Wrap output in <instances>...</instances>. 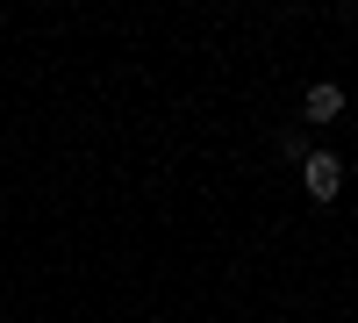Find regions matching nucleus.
Wrapping results in <instances>:
<instances>
[{"mask_svg":"<svg viewBox=\"0 0 358 323\" xmlns=\"http://www.w3.org/2000/svg\"><path fill=\"white\" fill-rule=\"evenodd\" d=\"M301 187H308L315 201H337V194H344V158H337V151H308V158H301Z\"/></svg>","mask_w":358,"mask_h":323,"instance_id":"f257e3e1","label":"nucleus"},{"mask_svg":"<svg viewBox=\"0 0 358 323\" xmlns=\"http://www.w3.org/2000/svg\"><path fill=\"white\" fill-rule=\"evenodd\" d=\"M301 115H308V123H337V115H344V86H330V79H322V86H308Z\"/></svg>","mask_w":358,"mask_h":323,"instance_id":"f03ea898","label":"nucleus"}]
</instances>
